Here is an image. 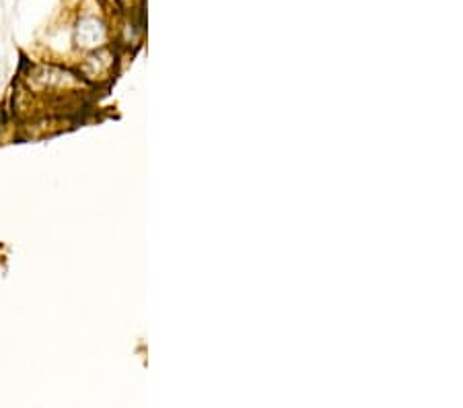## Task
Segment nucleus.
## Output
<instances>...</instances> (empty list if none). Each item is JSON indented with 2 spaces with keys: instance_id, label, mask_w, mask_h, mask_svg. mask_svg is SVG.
Here are the masks:
<instances>
[{
  "instance_id": "nucleus-1",
  "label": "nucleus",
  "mask_w": 463,
  "mask_h": 408,
  "mask_svg": "<svg viewBox=\"0 0 463 408\" xmlns=\"http://www.w3.org/2000/svg\"><path fill=\"white\" fill-rule=\"evenodd\" d=\"M106 27L97 19H83L77 27V42L80 48H97L106 42Z\"/></svg>"
}]
</instances>
